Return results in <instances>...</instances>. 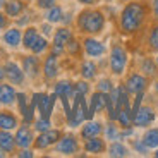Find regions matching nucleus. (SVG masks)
Masks as SVG:
<instances>
[{"instance_id":"f257e3e1","label":"nucleus","mask_w":158,"mask_h":158,"mask_svg":"<svg viewBox=\"0 0 158 158\" xmlns=\"http://www.w3.org/2000/svg\"><path fill=\"white\" fill-rule=\"evenodd\" d=\"M144 7L139 2H131L124 7L122 14H120V28L124 33H134L139 29L143 19H144Z\"/></svg>"},{"instance_id":"f03ea898","label":"nucleus","mask_w":158,"mask_h":158,"mask_svg":"<svg viewBox=\"0 0 158 158\" xmlns=\"http://www.w3.org/2000/svg\"><path fill=\"white\" fill-rule=\"evenodd\" d=\"M77 26L81 31L95 35V33H100L103 29V26H105V17L98 10H84L77 17Z\"/></svg>"},{"instance_id":"7ed1b4c3","label":"nucleus","mask_w":158,"mask_h":158,"mask_svg":"<svg viewBox=\"0 0 158 158\" xmlns=\"http://www.w3.org/2000/svg\"><path fill=\"white\" fill-rule=\"evenodd\" d=\"M127 64V53L122 47H114L110 52V69L114 74H122Z\"/></svg>"},{"instance_id":"20e7f679","label":"nucleus","mask_w":158,"mask_h":158,"mask_svg":"<svg viewBox=\"0 0 158 158\" xmlns=\"http://www.w3.org/2000/svg\"><path fill=\"white\" fill-rule=\"evenodd\" d=\"M60 138V131L57 129H48V131H43L41 134L36 138L35 141V146L40 148V150H43V148H48L50 144H53V143H57Z\"/></svg>"},{"instance_id":"39448f33","label":"nucleus","mask_w":158,"mask_h":158,"mask_svg":"<svg viewBox=\"0 0 158 158\" xmlns=\"http://www.w3.org/2000/svg\"><path fill=\"white\" fill-rule=\"evenodd\" d=\"M4 71H5V77H7L12 84H23L24 83V71H21L17 64L7 62L4 65Z\"/></svg>"},{"instance_id":"423d86ee","label":"nucleus","mask_w":158,"mask_h":158,"mask_svg":"<svg viewBox=\"0 0 158 158\" xmlns=\"http://www.w3.org/2000/svg\"><path fill=\"white\" fill-rule=\"evenodd\" d=\"M107 95L108 93H102V91H98V93H95V95L91 96V105H89V108H88V120L93 118L95 112L103 110V108L107 107Z\"/></svg>"},{"instance_id":"0eeeda50","label":"nucleus","mask_w":158,"mask_h":158,"mask_svg":"<svg viewBox=\"0 0 158 158\" xmlns=\"http://www.w3.org/2000/svg\"><path fill=\"white\" fill-rule=\"evenodd\" d=\"M153 118H155L153 110H151L150 107H143L134 114L132 122H134V126H138V127H146V126H150V124L153 122Z\"/></svg>"},{"instance_id":"6e6552de","label":"nucleus","mask_w":158,"mask_h":158,"mask_svg":"<svg viewBox=\"0 0 158 158\" xmlns=\"http://www.w3.org/2000/svg\"><path fill=\"white\" fill-rule=\"evenodd\" d=\"M57 151L62 155H74L77 151V141L74 136H65L59 141L57 144Z\"/></svg>"},{"instance_id":"1a4fd4ad","label":"nucleus","mask_w":158,"mask_h":158,"mask_svg":"<svg viewBox=\"0 0 158 158\" xmlns=\"http://www.w3.org/2000/svg\"><path fill=\"white\" fill-rule=\"evenodd\" d=\"M144 86H146V79L139 74H132L127 77L126 81V89L127 93H139V91H144Z\"/></svg>"},{"instance_id":"9d476101","label":"nucleus","mask_w":158,"mask_h":158,"mask_svg":"<svg viewBox=\"0 0 158 158\" xmlns=\"http://www.w3.org/2000/svg\"><path fill=\"white\" fill-rule=\"evenodd\" d=\"M16 144L19 148H28L29 144L33 143V132H31V129H29L28 126H23V127H19L17 129V132H16Z\"/></svg>"},{"instance_id":"9b49d317","label":"nucleus","mask_w":158,"mask_h":158,"mask_svg":"<svg viewBox=\"0 0 158 158\" xmlns=\"http://www.w3.org/2000/svg\"><path fill=\"white\" fill-rule=\"evenodd\" d=\"M43 74L47 79H53L57 74H59V60H57L55 53H50L45 60V65H43Z\"/></svg>"},{"instance_id":"f8f14e48","label":"nucleus","mask_w":158,"mask_h":158,"mask_svg":"<svg viewBox=\"0 0 158 158\" xmlns=\"http://www.w3.org/2000/svg\"><path fill=\"white\" fill-rule=\"evenodd\" d=\"M84 52L89 57H100L105 53V47H103V43H100L98 40L86 38L84 40Z\"/></svg>"},{"instance_id":"ddd939ff","label":"nucleus","mask_w":158,"mask_h":158,"mask_svg":"<svg viewBox=\"0 0 158 158\" xmlns=\"http://www.w3.org/2000/svg\"><path fill=\"white\" fill-rule=\"evenodd\" d=\"M17 100V93L10 84H0V105H12Z\"/></svg>"},{"instance_id":"4468645a","label":"nucleus","mask_w":158,"mask_h":158,"mask_svg":"<svg viewBox=\"0 0 158 158\" xmlns=\"http://www.w3.org/2000/svg\"><path fill=\"white\" fill-rule=\"evenodd\" d=\"M23 71L26 72L28 76H31V77H35L36 74H38L40 71V62H38V57H24L23 60Z\"/></svg>"},{"instance_id":"2eb2a0df","label":"nucleus","mask_w":158,"mask_h":158,"mask_svg":"<svg viewBox=\"0 0 158 158\" xmlns=\"http://www.w3.org/2000/svg\"><path fill=\"white\" fill-rule=\"evenodd\" d=\"M17 127V118L10 112H0V129L12 131Z\"/></svg>"},{"instance_id":"dca6fc26","label":"nucleus","mask_w":158,"mask_h":158,"mask_svg":"<svg viewBox=\"0 0 158 158\" xmlns=\"http://www.w3.org/2000/svg\"><path fill=\"white\" fill-rule=\"evenodd\" d=\"M4 9H5V14L9 17H17L24 10V4L21 0H9V2H5Z\"/></svg>"},{"instance_id":"f3484780","label":"nucleus","mask_w":158,"mask_h":158,"mask_svg":"<svg viewBox=\"0 0 158 158\" xmlns=\"http://www.w3.org/2000/svg\"><path fill=\"white\" fill-rule=\"evenodd\" d=\"M55 95L60 96V98H71L74 95V86L69 81H60L55 86Z\"/></svg>"},{"instance_id":"a211bd4d","label":"nucleus","mask_w":158,"mask_h":158,"mask_svg":"<svg viewBox=\"0 0 158 158\" xmlns=\"http://www.w3.org/2000/svg\"><path fill=\"white\" fill-rule=\"evenodd\" d=\"M71 38H72L71 29L60 28V29H57V33L53 35V45H57V47H65Z\"/></svg>"},{"instance_id":"6ab92c4d","label":"nucleus","mask_w":158,"mask_h":158,"mask_svg":"<svg viewBox=\"0 0 158 158\" xmlns=\"http://www.w3.org/2000/svg\"><path fill=\"white\" fill-rule=\"evenodd\" d=\"M0 146L4 148L7 153L12 151L14 146H16V139H14V136H12L9 131H5V129H0Z\"/></svg>"},{"instance_id":"aec40b11","label":"nucleus","mask_w":158,"mask_h":158,"mask_svg":"<svg viewBox=\"0 0 158 158\" xmlns=\"http://www.w3.org/2000/svg\"><path fill=\"white\" fill-rule=\"evenodd\" d=\"M4 41L9 47H17V45L23 41V35H21V31L17 28H12V29H9V31H5Z\"/></svg>"},{"instance_id":"412c9836","label":"nucleus","mask_w":158,"mask_h":158,"mask_svg":"<svg viewBox=\"0 0 158 158\" xmlns=\"http://www.w3.org/2000/svg\"><path fill=\"white\" fill-rule=\"evenodd\" d=\"M84 150H86L88 153H102V151L105 150V143H103V139H100L95 136V138H89L86 141Z\"/></svg>"},{"instance_id":"4be33fe9","label":"nucleus","mask_w":158,"mask_h":158,"mask_svg":"<svg viewBox=\"0 0 158 158\" xmlns=\"http://www.w3.org/2000/svg\"><path fill=\"white\" fill-rule=\"evenodd\" d=\"M100 131H102V124L89 120V122H88L86 126L83 127V131H81V136H83L84 139H89V138H95V136H98Z\"/></svg>"},{"instance_id":"5701e85b","label":"nucleus","mask_w":158,"mask_h":158,"mask_svg":"<svg viewBox=\"0 0 158 158\" xmlns=\"http://www.w3.org/2000/svg\"><path fill=\"white\" fill-rule=\"evenodd\" d=\"M38 29L36 28H28L26 31H24V35H23V45L26 48H29L31 50V47L35 45V41L38 40Z\"/></svg>"},{"instance_id":"b1692460","label":"nucleus","mask_w":158,"mask_h":158,"mask_svg":"<svg viewBox=\"0 0 158 158\" xmlns=\"http://www.w3.org/2000/svg\"><path fill=\"white\" fill-rule=\"evenodd\" d=\"M117 120L120 122V126H122V127H129L131 126V122H132V114H131V107H129V105L118 110Z\"/></svg>"},{"instance_id":"393cba45","label":"nucleus","mask_w":158,"mask_h":158,"mask_svg":"<svg viewBox=\"0 0 158 158\" xmlns=\"http://www.w3.org/2000/svg\"><path fill=\"white\" fill-rule=\"evenodd\" d=\"M143 143L146 148H156L158 146V129H150L143 138Z\"/></svg>"},{"instance_id":"a878e982","label":"nucleus","mask_w":158,"mask_h":158,"mask_svg":"<svg viewBox=\"0 0 158 158\" xmlns=\"http://www.w3.org/2000/svg\"><path fill=\"white\" fill-rule=\"evenodd\" d=\"M81 76L84 79H93L96 76V65L93 62H89V60L83 62V65H81Z\"/></svg>"},{"instance_id":"bb28decb","label":"nucleus","mask_w":158,"mask_h":158,"mask_svg":"<svg viewBox=\"0 0 158 158\" xmlns=\"http://www.w3.org/2000/svg\"><path fill=\"white\" fill-rule=\"evenodd\" d=\"M127 148L124 146V144H120V143H114V144H110V148H108V155L110 156H127Z\"/></svg>"},{"instance_id":"cd10ccee","label":"nucleus","mask_w":158,"mask_h":158,"mask_svg":"<svg viewBox=\"0 0 158 158\" xmlns=\"http://www.w3.org/2000/svg\"><path fill=\"white\" fill-rule=\"evenodd\" d=\"M47 19L50 21V23H59V21L62 19V9L57 7V5L50 7V10H48V14H47Z\"/></svg>"},{"instance_id":"c85d7f7f","label":"nucleus","mask_w":158,"mask_h":158,"mask_svg":"<svg viewBox=\"0 0 158 158\" xmlns=\"http://www.w3.org/2000/svg\"><path fill=\"white\" fill-rule=\"evenodd\" d=\"M47 47H48L47 40H45V38H41V36H38V40H36V41H35V45L31 47V52H33V53H41V52H45V50H47Z\"/></svg>"},{"instance_id":"c756f323","label":"nucleus","mask_w":158,"mask_h":158,"mask_svg":"<svg viewBox=\"0 0 158 158\" xmlns=\"http://www.w3.org/2000/svg\"><path fill=\"white\" fill-rule=\"evenodd\" d=\"M35 129H36V131H40V132H43V131H48V129H50V118H45V117L38 118V120L35 122Z\"/></svg>"},{"instance_id":"7c9ffc66","label":"nucleus","mask_w":158,"mask_h":158,"mask_svg":"<svg viewBox=\"0 0 158 158\" xmlns=\"http://www.w3.org/2000/svg\"><path fill=\"white\" fill-rule=\"evenodd\" d=\"M88 89H89V84H88V83L79 81V83L74 84V93H77V95H86Z\"/></svg>"},{"instance_id":"2f4dec72","label":"nucleus","mask_w":158,"mask_h":158,"mask_svg":"<svg viewBox=\"0 0 158 158\" xmlns=\"http://www.w3.org/2000/svg\"><path fill=\"white\" fill-rule=\"evenodd\" d=\"M26 95L24 93H19L17 95V102H19V110H21V114H23V117L26 115V112H28V105H26Z\"/></svg>"},{"instance_id":"473e14b6","label":"nucleus","mask_w":158,"mask_h":158,"mask_svg":"<svg viewBox=\"0 0 158 158\" xmlns=\"http://www.w3.org/2000/svg\"><path fill=\"white\" fill-rule=\"evenodd\" d=\"M114 89L112 88V83L108 81V79H102L98 84V91H102V93H110V91Z\"/></svg>"},{"instance_id":"72a5a7b5","label":"nucleus","mask_w":158,"mask_h":158,"mask_svg":"<svg viewBox=\"0 0 158 158\" xmlns=\"http://www.w3.org/2000/svg\"><path fill=\"white\" fill-rule=\"evenodd\" d=\"M150 45H151V48L158 50V26H155L150 35Z\"/></svg>"},{"instance_id":"f704fd0d","label":"nucleus","mask_w":158,"mask_h":158,"mask_svg":"<svg viewBox=\"0 0 158 158\" xmlns=\"http://www.w3.org/2000/svg\"><path fill=\"white\" fill-rule=\"evenodd\" d=\"M107 138L108 139H120V134H118V131L115 129V126H108L107 127Z\"/></svg>"},{"instance_id":"c9c22d12","label":"nucleus","mask_w":158,"mask_h":158,"mask_svg":"<svg viewBox=\"0 0 158 158\" xmlns=\"http://www.w3.org/2000/svg\"><path fill=\"white\" fill-rule=\"evenodd\" d=\"M67 50H69V53H77L79 52V43L76 41V40H69L67 41Z\"/></svg>"},{"instance_id":"e433bc0d","label":"nucleus","mask_w":158,"mask_h":158,"mask_svg":"<svg viewBox=\"0 0 158 158\" xmlns=\"http://www.w3.org/2000/svg\"><path fill=\"white\" fill-rule=\"evenodd\" d=\"M55 5V0H38V7L41 9H50Z\"/></svg>"},{"instance_id":"4c0bfd02","label":"nucleus","mask_w":158,"mask_h":158,"mask_svg":"<svg viewBox=\"0 0 158 158\" xmlns=\"http://www.w3.org/2000/svg\"><path fill=\"white\" fill-rule=\"evenodd\" d=\"M143 71L146 72V74H153V72H155L153 64H151L150 60H144V62H143Z\"/></svg>"},{"instance_id":"58836bf2","label":"nucleus","mask_w":158,"mask_h":158,"mask_svg":"<svg viewBox=\"0 0 158 158\" xmlns=\"http://www.w3.org/2000/svg\"><path fill=\"white\" fill-rule=\"evenodd\" d=\"M134 148L139 151V153H143V155L146 153V144H144V143H139V141H136V143H134Z\"/></svg>"},{"instance_id":"ea45409f","label":"nucleus","mask_w":158,"mask_h":158,"mask_svg":"<svg viewBox=\"0 0 158 158\" xmlns=\"http://www.w3.org/2000/svg\"><path fill=\"white\" fill-rule=\"evenodd\" d=\"M19 156H21V158H31V156H33V151H29V150H23V151L19 153Z\"/></svg>"},{"instance_id":"a19ab883","label":"nucleus","mask_w":158,"mask_h":158,"mask_svg":"<svg viewBox=\"0 0 158 158\" xmlns=\"http://www.w3.org/2000/svg\"><path fill=\"white\" fill-rule=\"evenodd\" d=\"M5 24H7V19H5V16L0 12V29L2 28H5Z\"/></svg>"},{"instance_id":"79ce46f5","label":"nucleus","mask_w":158,"mask_h":158,"mask_svg":"<svg viewBox=\"0 0 158 158\" xmlns=\"http://www.w3.org/2000/svg\"><path fill=\"white\" fill-rule=\"evenodd\" d=\"M153 12H155V17L158 19V0H153Z\"/></svg>"},{"instance_id":"37998d69","label":"nucleus","mask_w":158,"mask_h":158,"mask_svg":"<svg viewBox=\"0 0 158 158\" xmlns=\"http://www.w3.org/2000/svg\"><path fill=\"white\" fill-rule=\"evenodd\" d=\"M5 79V71H4V67L0 65V84H2V81Z\"/></svg>"},{"instance_id":"c03bdc74","label":"nucleus","mask_w":158,"mask_h":158,"mask_svg":"<svg viewBox=\"0 0 158 158\" xmlns=\"http://www.w3.org/2000/svg\"><path fill=\"white\" fill-rule=\"evenodd\" d=\"M79 2H81V4H95L96 0H79Z\"/></svg>"},{"instance_id":"a18cd8bd","label":"nucleus","mask_w":158,"mask_h":158,"mask_svg":"<svg viewBox=\"0 0 158 158\" xmlns=\"http://www.w3.org/2000/svg\"><path fill=\"white\" fill-rule=\"evenodd\" d=\"M43 33H45V35H48V33H50V26L45 24V26H43Z\"/></svg>"},{"instance_id":"49530a36","label":"nucleus","mask_w":158,"mask_h":158,"mask_svg":"<svg viewBox=\"0 0 158 158\" xmlns=\"http://www.w3.org/2000/svg\"><path fill=\"white\" fill-rule=\"evenodd\" d=\"M4 156H5V150L0 146V158H4Z\"/></svg>"},{"instance_id":"de8ad7c7","label":"nucleus","mask_w":158,"mask_h":158,"mask_svg":"<svg viewBox=\"0 0 158 158\" xmlns=\"http://www.w3.org/2000/svg\"><path fill=\"white\" fill-rule=\"evenodd\" d=\"M4 5H5V0H0V9H4Z\"/></svg>"},{"instance_id":"09e8293b","label":"nucleus","mask_w":158,"mask_h":158,"mask_svg":"<svg viewBox=\"0 0 158 158\" xmlns=\"http://www.w3.org/2000/svg\"><path fill=\"white\" fill-rule=\"evenodd\" d=\"M155 156H156V158H158V150H156V153H155Z\"/></svg>"},{"instance_id":"8fccbe9b","label":"nucleus","mask_w":158,"mask_h":158,"mask_svg":"<svg viewBox=\"0 0 158 158\" xmlns=\"http://www.w3.org/2000/svg\"><path fill=\"white\" fill-rule=\"evenodd\" d=\"M156 64H158V57H156Z\"/></svg>"}]
</instances>
